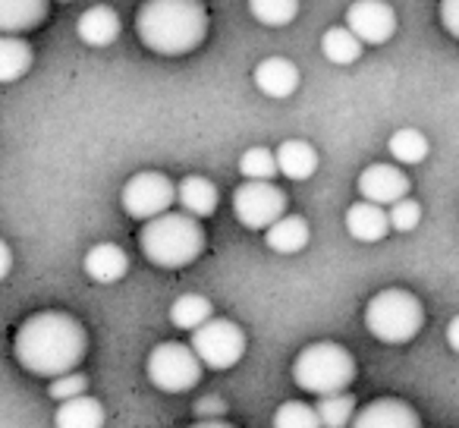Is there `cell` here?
Listing matches in <instances>:
<instances>
[{"label": "cell", "instance_id": "d6986e66", "mask_svg": "<svg viewBox=\"0 0 459 428\" xmlns=\"http://www.w3.org/2000/svg\"><path fill=\"white\" fill-rule=\"evenodd\" d=\"M48 16V0H0V29L7 35L39 29Z\"/></svg>", "mask_w": 459, "mask_h": 428}, {"label": "cell", "instance_id": "ac0fdd59", "mask_svg": "<svg viewBox=\"0 0 459 428\" xmlns=\"http://www.w3.org/2000/svg\"><path fill=\"white\" fill-rule=\"evenodd\" d=\"M217 186L211 183L208 177H186L179 179L177 186V202L183 205L186 214H192V218H211L217 211Z\"/></svg>", "mask_w": 459, "mask_h": 428}, {"label": "cell", "instance_id": "9a60e30c", "mask_svg": "<svg viewBox=\"0 0 459 428\" xmlns=\"http://www.w3.org/2000/svg\"><path fill=\"white\" fill-rule=\"evenodd\" d=\"M76 32L85 45L108 48V45H114L117 35H120V16H117V10L108 7V4H98V7H89L79 16Z\"/></svg>", "mask_w": 459, "mask_h": 428}, {"label": "cell", "instance_id": "8992f818", "mask_svg": "<svg viewBox=\"0 0 459 428\" xmlns=\"http://www.w3.org/2000/svg\"><path fill=\"white\" fill-rule=\"evenodd\" d=\"M202 359L195 356V350L177 340L158 344L148 353V381L164 394H186L202 381Z\"/></svg>", "mask_w": 459, "mask_h": 428}, {"label": "cell", "instance_id": "f1b7e54d", "mask_svg": "<svg viewBox=\"0 0 459 428\" xmlns=\"http://www.w3.org/2000/svg\"><path fill=\"white\" fill-rule=\"evenodd\" d=\"M274 428H325L315 406L302 400H287L274 413Z\"/></svg>", "mask_w": 459, "mask_h": 428}, {"label": "cell", "instance_id": "7a4b0ae2", "mask_svg": "<svg viewBox=\"0 0 459 428\" xmlns=\"http://www.w3.org/2000/svg\"><path fill=\"white\" fill-rule=\"evenodd\" d=\"M135 32L148 51L183 57L208 35V10L202 0H145L135 13Z\"/></svg>", "mask_w": 459, "mask_h": 428}, {"label": "cell", "instance_id": "1f68e13d", "mask_svg": "<svg viewBox=\"0 0 459 428\" xmlns=\"http://www.w3.org/2000/svg\"><path fill=\"white\" fill-rule=\"evenodd\" d=\"M440 22L453 39H459V0H440Z\"/></svg>", "mask_w": 459, "mask_h": 428}, {"label": "cell", "instance_id": "ffe728a7", "mask_svg": "<svg viewBox=\"0 0 459 428\" xmlns=\"http://www.w3.org/2000/svg\"><path fill=\"white\" fill-rule=\"evenodd\" d=\"M308 221L306 218H296V214H287V218L277 221L271 231H264V243L268 249L281 252V256H293V252H302L308 246Z\"/></svg>", "mask_w": 459, "mask_h": 428}, {"label": "cell", "instance_id": "7c38bea8", "mask_svg": "<svg viewBox=\"0 0 459 428\" xmlns=\"http://www.w3.org/2000/svg\"><path fill=\"white\" fill-rule=\"evenodd\" d=\"M350 428H421V419L406 400L381 397L359 409Z\"/></svg>", "mask_w": 459, "mask_h": 428}, {"label": "cell", "instance_id": "7402d4cb", "mask_svg": "<svg viewBox=\"0 0 459 428\" xmlns=\"http://www.w3.org/2000/svg\"><path fill=\"white\" fill-rule=\"evenodd\" d=\"M32 70V48L16 35L0 39V83H16Z\"/></svg>", "mask_w": 459, "mask_h": 428}, {"label": "cell", "instance_id": "5b68a950", "mask_svg": "<svg viewBox=\"0 0 459 428\" xmlns=\"http://www.w3.org/2000/svg\"><path fill=\"white\" fill-rule=\"evenodd\" d=\"M421 325H425V309H421L419 296L409 293V290H381L365 306V328H368L371 337L387 346H400L415 340Z\"/></svg>", "mask_w": 459, "mask_h": 428}, {"label": "cell", "instance_id": "52a82bcc", "mask_svg": "<svg viewBox=\"0 0 459 428\" xmlns=\"http://www.w3.org/2000/svg\"><path fill=\"white\" fill-rule=\"evenodd\" d=\"M189 346L195 356L202 359L204 369L211 371H227L243 359L246 353V334L237 321L230 319H211L204 328L192 331Z\"/></svg>", "mask_w": 459, "mask_h": 428}, {"label": "cell", "instance_id": "277c9868", "mask_svg": "<svg viewBox=\"0 0 459 428\" xmlns=\"http://www.w3.org/2000/svg\"><path fill=\"white\" fill-rule=\"evenodd\" d=\"M293 381L306 394L331 397V394H346L350 384L356 381V359L346 346L321 340L312 344L293 359Z\"/></svg>", "mask_w": 459, "mask_h": 428}, {"label": "cell", "instance_id": "4fadbf2b", "mask_svg": "<svg viewBox=\"0 0 459 428\" xmlns=\"http://www.w3.org/2000/svg\"><path fill=\"white\" fill-rule=\"evenodd\" d=\"M346 231L359 243H381L394 227H390V211H384L375 202H356L346 211Z\"/></svg>", "mask_w": 459, "mask_h": 428}, {"label": "cell", "instance_id": "cb8c5ba5", "mask_svg": "<svg viewBox=\"0 0 459 428\" xmlns=\"http://www.w3.org/2000/svg\"><path fill=\"white\" fill-rule=\"evenodd\" d=\"M362 41L352 35L350 26H333L325 32V39H321V51H325V57L331 60V64L337 66H346V64H356L359 57H362Z\"/></svg>", "mask_w": 459, "mask_h": 428}, {"label": "cell", "instance_id": "ba28073f", "mask_svg": "<svg viewBox=\"0 0 459 428\" xmlns=\"http://www.w3.org/2000/svg\"><path fill=\"white\" fill-rule=\"evenodd\" d=\"M233 214L249 231H271L281 218H287V192L274 183L246 179L233 192Z\"/></svg>", "mask_w": 459, "mask_h": 428}, {"label": "cell", "instance_id": "8fae6325", "mask_svg": "<svg viewBox=\"0 0 459 428\" xmlns=\"http://www.w3.org/2000/svg\"><path fill=\"white\" fill-rule=\"evenodd\" d=\"M359 192L365 202L375 205H396L403 198H409V177L394 164H371L359 173Z\"/></svg>", "mask_w": 459, "mask_h": 428}, {"label": "cell", "instance_id": "603a6c76", "mask_svg": "<svg viewBox=\"0 0 459 428\" xmlns=\"http://www.w3.org/2000/svg\"><path fill=\"white\" fill-rule=\"evenodd\" d=\"M211 319H214V306H211V300H204V296H198V293L179 296L170 306V321L179 331H198V328H204Z\"/></svg>", "mask_w": 459, "mask_h": 428}, {"label": "cell", "instance_id": "484cf974", "mask_svg": "<svg viewBox=\"0 0 459 428\" xmlns=\"http://www.w3.org/2000/svg\"><path fill=\"white\" fill-rule=\"evenodd\" d=\"M387 148H390V154H394V161H400V164H421V161L428 158V139L412 127L396 129V133L390 135Z\"/></svg>", "mask_w": 459, "mask_h": 428}, {"label": "cell", "instance_id": "8d00e7d4", "mask_svg": "<svg viewBox=\"0 0 459 428\" xmlns=\"http://www.w3.org/2000/svg\"><path fill=\"white\" fill-rule=\"evenodd\" d=\"M60 4H70V0H60Z\"/></svg>", "mask_w": 459, "mask_h": 428}, {"label": "cell", "instance_id": "9c48e42d", "mask_svg": "<svg viewBox=\"0 0 459 428\" xmlns=\"http://www.w3.org/2000/svg\"><path fill=\"white\" fill-rule=\"evenodd\" d=\"M120 202L129 218L148 224V221L160 218V214L170 211V205L177 202V186H173V179L167 177V173L142 170L123 186Z\"/></svg>", "mask_w": 459, "mask_h": 428}, {"label": "cell", "instance_id": "d6a6232c", "mask_svg": "<svg viewBox=\"0 0 459 428\" xmlns=\"http://www.w3.org/2000/svg\"><path fill=\"white\" fill-rule=\"evenodd\" d=\"M227 409V403L221 400V397H202V400L195 403V415H198V422H211V419H217V415Z\"/></svg>", "mask_w": 459, "mask_h": 428}, {"label": "cell", "instance_id": "4316f807", "mask_svg": "<svg viewBox=\"0 0 459 428\" xmlns=\"http://www.w3.org/2000/svg\"><path fill=\"white\" fill-rule=\"evenodd\" d=\"M249 10L262 26H290L299 13V0H249Z\"/></svg>", "mask_w": 459, "mask_h": 428}, {"label": "cell", "instance_id": "d4e9b609", "mask_svg": "<svg viewBox=\"0 0 459 428\" xmlns=\"http://www.w3.org/2000/svg\"><path fill=\"white\" fill-rule=\"evenodd\" d=\"M318 415H321V425L325 428H350L352 419H356V397L346 390V394H331V397H321L318 400Z\"/></svg>", "mask_w": 459, "mask_h": 428}, {"label": "cell", "instance_id": "3957f363", "mask_svg": "<svg viewBox=\"0 0 459 428\" xmlns=\"http://www.w3.org/2000/svg\"><path fill=\"white\" fill-rule=\"evenodd\" d=\"M139 249L152 265L177 271L192 265L204 252V231L198 218L186 211H167L160 218L142 224Z\"/></svg>", "mask_w": 459, "mask_h": 428}, {"label": "cell", "instance_id": "6da1fadb", "mask_svg": "<svg viewBox=\"0 0 459 428\" xmlns=\"http://www.w3.org/2000/svg\"><path fill=\"white\" fill-rule=\"evenodd\" d=\"M89 350V334L73 315L45 309V312L29 315L13 337V356L29 375L54 378L70 375L85 359Z\"/></svg>", "mask_w": 459, "mask_h": 428}, {"label": "cell", "instance_id": "5bb4252c", "mask_svg": "<svg viewBox=\"0 0 459 428\" xmlns=\"http://www.w3.org/2000/svg\"><path fill=\"white\" fill-rule=\"evenodd\" d=\"M82 268L95 284H117L120 277H126L129 256L117 243H98L85 252Z\"/></svg>", "mask_w": 459, "mask_h": 428}, {"label": "cell", "instance_id": "f546056e", "mask_svg": "<svg viewBox=\"0 0 459 428\" xmlns=\"http://www.w3.org/2000/svg\"><path fill=\"white\" fill-rule=\"evenodd\" d=\"M48 394L51 400L57 403H66V400H76V397H85L89 394V378L82 371H70V375H60L48 384Z\"/></svg>", "mask_w": 459, "mask_h": 428}, {"label": "cell", "instance_id": "83f0119b", "mask_svg": "<svg viewBox=\"0 0 459 428\" xmlns=\"http://www.w3.org/2000/svg\"><path fill=\"white\" fill-rule=\"evenodd\" d=\"M277 170H281V167H277V152H271V148L255 145V148H249V152H243V158H239V173H243L246 179L271 183Z\"/></svg>", "mask_w": 459, "mask_h": 428}, {"label": "cell", "instance_id": "30bf717a", "mask_svg": "<svg viewBox=\"0 0 459 428\" xmlns=\"http://www.w3.org/2000/svg\"><path fill=\"white\" fill-rule=\"evenodd\" d=\"M346 26L362 45H384L396 32V13L387 0H356L346 10Z\"/></svg>", "mask_w": 459, "mask_h": 428}, {"label": "cell", "instance_id": "836d02e7", "mask_svg": "<svg viewBox=\"0 0 459 428\" xmlns=\"http://www.w3.org/2000/svg\"><path fill=\"white\" fill-rule=\"evenodd\" d=\"M13 268V256H10V243H0V277H7Z\"/></svg>", "mask_w": 459, "mask_h": 428}, {"label": "cell", "instance_id": "e575fe53", "mask_svg": "<svg viewBox=\"0 0 459 428\" xmlns=\"http://www.w3.org/2000/svg\"><path fill=\"white\" fill-rule=\"evenodd\" d=\"M446 344H450L453 350L459 353V315L450 321V325H446Z\"/></svg>", "mask_w": 459, "mask_h": 428}, {"label": "cell", "instance_id": "44dd1931", "mask_svg": "<svg viewBox=\"0 0 459 428\" xmlns=\"http://www.w3.org/2000/svg\"><path fill=\"white\" fill-rule=\"evenodd\" d=\"M54 425L57 428H104V406L95 397H76L66 400L54 413Z\"/></svg>", "mask_w": 459, "mask_h": 428}, {"label": "cell", "instance_id": "d590c367", "mask_svg": "<svg viewBox=\"0 0 459 428\" xmlns=\"http://www.w3.org/2000/svg\"><path fill=\"white\" fill-rule=\"evenodd\" d=\"M189 428H233V425L223 419H211V422H195V425H189Z\"/></svg>", "mask_w": 459, "mask_h": 428}, {"label": "cell", "instance_id": "e0dca14e", "mask_svg": "<svg viewBox=\"0 0 459 428\" xmlns=\"http://www.w3.org/2000/svg\"><path fill=\"white\" fill-rule=\"evenodd\" d=\"M277 167H281V173L287 179L302 183V179L315 177V170H318V152L306 139H287L277 145Z\"/></svg>", "mask_w": 459, "mask_h": 428}, {"label": "cell", "instance_id": "4dcf8cb0", "mask_svg": "<svg viewBox=\"0 0 459 428\" xmlns=\"http://www.w3.org/2000/svg\"><path fill=\"white\" fill-rule=\"evenodd\" d=\"M421 224V205L415 198H403V202L390 205V227L400 233H409Z\"/></svg>", "mask_w": 459, "mask_h": 428}, {"label": "cell", "instance_id": "2e32d148", "mask_svg": "<svg viewBox=\"0 0 459 428\" xmlns=\"http://www.w3.org/2000/svg\"><path fill=\"white\" fill-rule=\"evenodd\" d=\"M255 85L268 98H290L299 89V70L287 57H268L255 66Z\"/></svg>", "mask_w": 459, "mask_h": 428}]
</instances>
